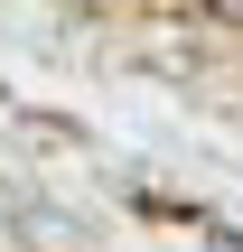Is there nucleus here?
Here are the masks:
<instances>
[{
  "label": "nucleus",
  "mask_w": 243,
  "mask_h": 252,
  "mask_svg": "<svg viewBox=\"0 0 243 252\" xmlns=\"http://www.w3.org/2000/svg\"><path fill=\"white\" fill-rule=\"evenodd\" d=\"M206 9H215V19H234V28H243V0H206Z\"/></svg>",
  "instance_id": "nucleus-1"
}]
</instances>
